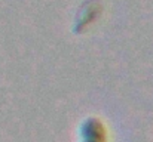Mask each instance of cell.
<instances>
[{
  "mask_svg": "<svg viewBox=\"0 0 153 142\" xmlns=\"http://www.w3.org/2000/svg\"><path fill=\"white\" fill-rule=\"evenodd\" d=\"M76 142H110V132L105 121L97 117H85L77 126Z\"/></svg>",
  "mask_w": 153,
  "mask_h": 142,
  "instance_id": "cell-1",
  "label": "cell"
}]
</instances>
